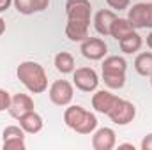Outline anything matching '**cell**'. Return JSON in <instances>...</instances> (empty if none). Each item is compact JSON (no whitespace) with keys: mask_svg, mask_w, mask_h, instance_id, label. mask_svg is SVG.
Listing matches in <instances>:
<instances>
[{"mask_svg":"<svg viewBox=\"0 0 152 150\" xmlns=\"http://www.w3.org/2000/svg\"><path fill=\"white\" fill-rule=\"evenodd\" d=\"M18 79L28 88V92L32 94H42L48 88V76L46 71L42 69V66L32 60H25L18 66L16 69Z\"/></svg>","mask_w":152,"mask_h":150,"instance_id":"6da1fadb","label":"cell"},{"mask_svg":"<svg viewBox=\"0 0 152 150\" xmlns=\"http://www.w3.org/2000/svg\"><path fill=\"white\" fill-rule=\"evenodd\" d=\"M126 69H127V62L122 57H118V55L106 57L103 62V81H104V85L110 88H122L126 83Z\"/></svg>","mask_w":152,"mask_h":150,"instance_id":"7a4b0ae2","label":"cell"},{"mask_svg":"<svg viewBox=\"0 0 152 150\" xmlns=\"http://www.w3.org/2000/svg\"><path fill=\"white\" fill-rule=\"evenodd\" d=\"M129 23L134 28H152V2H140L129 9Z\"/></svg>","mask_w":152,"mask_h":150,"instance_id":"3957f363","label":"cell"},{"mask_svg":"<svg viewBox=\"0 0 152 150\" xmlns=\"http://www.w3.org/2000/svg\"><path fill=\"white\" fill-rule=\"evenodd\" d=\"M75 88L67 79H57L50 87V101L57 106H67L73 101Z\"/></svg>","mask_w":152,"mask_h":150,"instance_id":"277c9868","label":"cell"},{"mask_svg":"<svg viewBox=\"0 0 152 150\" xmlns=\"http://www.w3.org/2000/svg\"><path fill=\"white\" fill-rule=\"evenodd\" d=\"M75 87L81 92H94L99 85V76L92 67H78L73 71Z\"/></svg>","mask_w":152,"mask_h":150,"instance_id":"5b68a950","label":"cell"},{"mask_svg":"<svg viewBox=\"0 0 152 150\" xmlns=\"http://www.w3.org/2000/svg\"><path fill=\"white\" fill-rule=\"evenodd\" d=\"M134 115H136L134 104L129 103V101H126V99H120V97H118V101L115 103V106L108 113L110 120L113 124H117V125H126V124L133 122Z\"/></svg>","mask_w":152,"mask_h":150,"instance_id":"8992f818","label":"cell"},{"mask_svg":"<svg viewBox=\"0 0 152 150\" xmlns=\"http://www.w3.org/2000/svg\"><path fill=\"white\" fill-rule=\"evenodd\" d=\"M66 12H67V20L90 23L92 5L88 0H67L66 2Z\"/></svg>","mask_w":152,"mask_h":150,"instance_id":"52a82bcc","label":"cell"},{"mask_svg":"<svg viewBox=\"0 0 152 150\" xmlns=\"http://www.w3.org/2000/svg\"><path fill=\"white\" fill-rule=\"evenodd\" d=\"M80 51L88 60H101L108 53V46H106V42L103 39L99 37H87L85 41H81Z\"/></svg>","mask_w":152,"mask_h":150,"instance_id":"ba28073f","label":"cell"},{"mask_svg":"<svg viewBox=\"0 0 152 150\" xmlns=\"http://www.w3.org/2000/svg\"><path fill=\"white\" fill-rule=\"evenodd\" d=\"M34 110V101L30 95L27 94H14L11 97V104H9V115L12 118H20L21 115H25L27 111Z\"/></svg>","mask_w":152,"mask_h":150,"instance_id":"9c48e42d","label":"cell"},{"mask_svg":"<svg viewBox=\"0 0 152 150\" xmlns=\"http://www.w3.org/2000/svg\"><path fill=\"white\" fill-rule=\"evenodd\" d=\"M117 143L115 131L110 127H101L92 136V147L94 150H112Z\"/></svg>","mask_w":152,"mask_h":150,"instance_id":"30bf717a","label":"cell"},{"mask_svg":"<svg viewBox=\"0 0 152 150\" xmlns=\"http://www.w3.org/2000/svg\"><path fill=\"white\" fill-rule=\"evenodd\" d=\"M118 101V97L108 92V90H97L94 95H92V108L97 113H103V115H108L110 110L115 106V103Z\"/></svg>","mask_w":152,"mask_h":150,"instance_id":"8fae6325","label":"cell"},{"mask_svg":"<svg viewBox=\"0 0 152 150\" xmlns=\"http://www.w3.org/2000/svg\"><path fill=\"white\" fill-rule=\"evenodd\" d=\"M115 18H117V14L113 11H110V9H101V11L96 12L94 27H96L99 36H104V37L110 36V28H112V23L115 21Z\"/></svg>","mask_w":152,"mask_h":150,"instance_id":"7c38bea8","label":"cell"},{"mask_svg":"<svg viewBox=\"0 0 152 150\" xmlns=\"http://www.w3.org/2000/svg\"><path fill=\"white\" fill-rule=\"evenodd\" d=\"M88 25L90 23H81L75 20H67L66 25V37L73 42H81L88 37Z\"/></svg>","mask_w":152,"mask_h":150,"instance_id":"4fadbf2b","label":"cell"},{"mask_svg":"<svg viewBox=\"0 0 152 150\" xmlns=\"http://www.w3.org/2000/svg\"><path fill=\"white\" fill-rule=\"evenodd\" d=\"M18 120H20L21 129H23L25 133H28V134H37L39 131L42 129V118H41V115L36 113L34 110H32V111H27L25 115H21Z\"/></svg>","mask_w":152,"mask_h":150,"instance_id":"5bb4252c","label":"cell"},{"mask_svg":"<svg viewBox=\"0 0 152 150\" xmlns=\"http://www.w3.org/2000/svg\"><path fill=\"white\" fill-rule=\"evenodd\" d=\"M134 32V27L129 23V20L126 18H115V21L112 23V28H110V36L117 41H120V39L127 37V36H131Z\"/></svg>","mask_w":152,"mask_h":150,"instance_id":"9a60e30c","label":"cell"},{"mask_svg":"<svg viewBox=\"0 0 152 150\" xmlns=\"http://www.w3.org/2000/svg\"><path fill=\"white\" fill-rule=\"evenodd\" d=\"M85 113H87V110L81 108V106H78V104H73V106L66 108V111H64V122H66V125L75 131L76 125H78V124L81 122V118L85 117Z\"/></svg>","mask_w":152,"mask_h":150,"instance_id":"2e32d148","label":"cell"},{"mask_svg":"<svg viewBox=\"0 0 152 150\" xmlns=\"http://www.w3.org/2000/svg\"><path fill=\"white\" fill-rule=\"evenodd\" d=\"M55 67H57V71L62 73V74L73 73V71H75V58H73V55L67 53V51L57 53V55H55Z\"/></svg>","mask_w":152,"mask_h":150,"instance_id":"e0dca14e","label":"cell"},{"mask_svg":"<svg viewBox=\"0 0 152 150\" xmlns=\"http://www.w3.org/2000/svg\"><path fill=\"white\" fill-rule=\"evenodd\" d=\"M118 44H120V50H122L124 53L131 55V53H136V51L142 48V44H143V39H142V36H138L136 32H133L131 36H127V37L120 39V41H118Z\"/></svg>","mask_w":152,"mask_h":150,"instance_id":"ac0fdd59","label":"cell"},{"mask_svg":"<svg viewBox=\"0 0 152 150\" xmlns=\"http://www.w3.org/2000/svg\"><path fill=\"white\" fill-rule=\"evenodd\" d=\"M134 69H136V73L140 76H151L152 74V53L151 51L140 53L134 58Z\"/></svg>","mask_w":152,"mask_h":150,"instance_id":"d6986e66","label":"cell"},{"mask_svg":"<svg viewBox=\"0 0 152 150\" xmlns=\"http://www.w3.org/2000/svg\"><path fill=\"white\" fill-rule=\"evenodd\" d=\"M96 127H97V118H96V115L90 111L85 113V117L81 118V122L76 125V133H80V134H90V133H94L96 131Z\"/></svg>","mask_w":152,"mask_h":150,"instance_id":"ffe728a7","label":"cell"},{"mask_svg":"<svg viewBox=\"0 0 152 150\" xmlns=\"http://www.w3.org/2000/svg\"><path fill=\"white\" fill-rule=\"evenodd\" d=\"M2 149L4 150H25V138H11V140H4Z\"/></svg>","mask_w":152,"mask_h":150,"instance_id":"44dd1931","label":"cell"},{"mask_svg":"<svg viewBox=\"0 0 152 150\" xmlns=\"http://www.w3.org/2000/svg\"><path fill=\"white\" fill-rule=\"evenodd\" d=\"M12 4H14V7H16V11L20 12V14H32V12H36L34 11V5H32V0H12Z\"/></svg>","mask_w":152,"mask_h":150,"instance_id":"7402d4cb","label":"cell"},{"mask_svg":"<svg viewBox=\"0 0 152 150\" xmlns=\"http://www.w3.org/2000/svg\"><path fill=\"white\" fill-rule=\"evenodd\" d=\"M4 140H11V138H25V131L21 129V125H7L4 129Z\"/></svg>","mask_w":152,"mask_h":150,"instance_id":"603a6c76","label":"cell"},{"mask_svg":"<svg viewBox=\"0 0 152 150\" xmlns=\"http://www.w3.org/2000/svg\"><path fill=\"white\" fill-rule=\"evenodd\" d=\"M9 104H11V94L7 90L0 88V111L9 110Z\"/></svg>","mask_w":152,"mask_h":150,"instance_id":"cb8c5ba5","label":"cell"},{"mask_svg":"<svg viewBox=\"0 0 152 150\" xmlns=\"http://www.w3.org/2000/svg\"><path fill=\"white\" fill-rule=\"evenodd\" d=\"M129 2H131V0H106V4H108L112 9H115V11H124V9H127Z\"/></svg>","mask_w":152,"mask_h":150,"instance_id":"d4e9b609","label":"cell"},{"mask_svg":"<svg viewBox=\"0 0 152 150\" xmlns=\"http://www.w3.org/2000/svg\"><path fill=\"white\" fill-rule=\"evenodd\" d=\"M32 5H34V11L41 12V11H46L48 5H50V0H32Z\"/></svg>","mask_w":152,"mask_h":150,"instance_id":"484cf974","label":"cell"},{"mask_svg":"<svg viewBox=\"0 0 152 150\" xmlns=\"http://www.w3.org/2000/svg\"><path fill=\"white\" fill-rule=\"evenodd\" d=\"M142 150H152V134H147L143 140H142Z\"/></svg>","mask_w":152,"mask_h":150,"instance_id":"4316f807","label":"cell"},{"mask_svg":"<svg viewBox=\"0 0 152 150\" xmlns=\"http://www.w3.org/2000/svg\"><path fill=\"white\" fill-rule=\"evenodd\" d=\"M12 0H0V12H5L9 7H11Z\"/></svg>","mask_w":152,"mask_h":150,"instance_id":"83f0119b","label":"cell"},{"mask_svg":"<svg viewBox=\"0 0 152 150\" xmlns=\"http://www.w3.org/2000/svg\"><path fill=\"white\" fill-rule=\"evenodd\" d=\"M118 150H134V145L133 143H122V145H118Z\"/></svg>","mask_w":152,"mask_h":150,"instance_id":"f1b7e54d","label":"cell"},{"mask_svg":"<svg viewBox=\"0 0 152 150\" xmlns=\"http://www.w3.org/2000/svg\"><path fill=\"white\" fill-rule=\"evenodd\" d=\"M5 32V21H4V18L0 16V36Z\"/></svg>","mask_w":152,"mask_h":150,"instance_id":"f546056e","label":"cell"},{"mask_svg":"<svg viewBox=\"0 0 152 150\" xmlns=\"http://www.w3.org/2000/svg\"><path fill=\"white\" fill-rule=\"evenodd\" d=\"M147 46H149V48L152 50V32L149 34V36H147Z\"/></svg>","mask_w":152,"mask_h":150,"instance_id":"4dcf8cb0","label":"cell"},{"mask_svg":"<svg viewBox=\"0 0 152 150\" xmlns=\"http://www.w3.org/2000/svg\"><path fill=\"white\" fill-rule=\"evenodd\" d=\"M149 78H151V85H152V74H151V76H149Z\"/></svg>","mask_w":152,"mask_h":150,"instance_id":"1f68e13d","label":"cell"}]
</instances>
